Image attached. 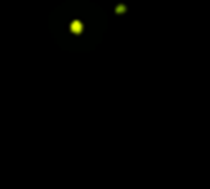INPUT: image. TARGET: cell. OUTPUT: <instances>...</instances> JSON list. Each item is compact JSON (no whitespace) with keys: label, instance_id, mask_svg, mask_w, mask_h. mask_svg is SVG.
<instances>
[{"label":"cell","instance_id":"6da1fadb","mask_svg":"<svg viewBox=\"0 0 210 189\" xmlns=\"http://www.w3.org/2000/svg\"><path fill=\"white\" fill-rule=\"evenodd\" d=\"M71 30H72V33H80L82 31V23L80 22H72V25H71Z\"/></svg>","mask_w":210,"mask_h":189}]
</instances>
